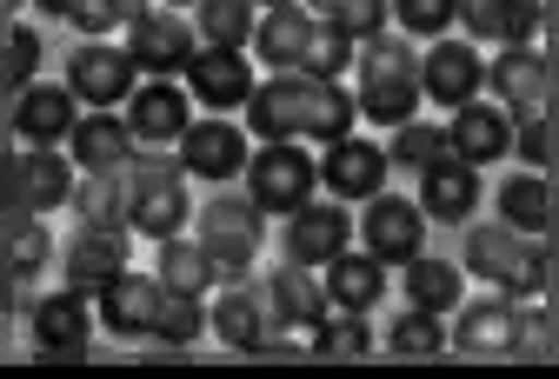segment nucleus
Segmentation results:
<instances>
[{
	"mask_svg": "<svg viewBox=\"0 0 559 379\" xmlns=\"http://www.w3.org/2000/svg\"><path fill=\"white\" fill-rule=\"evenodd\" d=\"M40 67V34L34 27H0V87L21 94Z\"/></svg>",
	"mask_w": 559,
	"mask_h": 379,
	"instance_id": "nucleus-44",
	"label": "nucleus"
},
{
	"mask_svg": "<svg viewBox=\"0 0 559 379\" xmlns=\"http://www.w3.org/2000/svg\"><path fill=\"white\" fill-rule=\"evenodd\" d=\"M354 67H360L354 100H360V114L373 127H406L419 114V100H427L419 94V54H413L406 34H367Z\"/></svg>",
	"mask_w": 559,
	"mask_h": 379,
	"instance_id": "nucleus-3",
	"label": "nucleus"
},
{
	"mask_svg": "<svg viewBox=\"0 0 559 379\" xmlns=\"http://www.w3.org/2000/svg\"><path fill=\"white\" fill-rule=\"evenodd\" d=\"M447 146H453L460 161H473V167L507 161V154H513V114H507V107H486V100H466V107H453V120H447Z\"/></svg>",
	"mask_w": 559,
	"mask_h": 379,
	"instance_id": "nucleus-24",
	"label": "nucleus"
},
{
	"mask_svg": "<svg viewBox=\"0 0 559 379\" xmlns=\"http://www.w3.org/2000/svg\"><path fill=\"white\" fill-rule=\"evenodd\" d=\"M260 27L253 0H193V34L200 47H247Z\"/></svg>",
	"mask_w": 559,
	"mask_h": 379,
	"instance_id": "nucleus-33",
	"label": "nucleus"
},
{
	"mask_svg": "<svg viewBox=\"0 0 559 379\" xmlns=\"http://www.w3.org/2000/svg\"><path fill=\"white\" fill-rule=\"evenodd\" d=\"M360 60V40L354 34H340L333 21L313 27V47H307V73H320V81H340V73H354Z\"/></svg>",
	"mask_w": 559,
	"mask_h": 379,
	"instance_id": "nucleus-43",
	"label": "nucleus"
},
{
	"mask_svg": "<svg viewBox=\"0 0 559 379\" xmlns=\"http://www.w3.org/2000/svg\"><path fill=\"white\" fill-rule=\"evenodd\" d=\"M479 87H486V60L473 54V40L440 34L427 54H419V94L433 107H466V100H479Z\"/></svg>",
	"mask_w": 559,
	"mask_h": 379,
	"instance_id": "nucleus-12",
	"label": "nucleus"
},
{
	"mask_svg": "<svg viewBox=\"0 0 559 379\" xmlns=\"http://www.w3.org/2000/svg\"><path fill=\"white\" fill-rule=\"evenodd\" d=\"M34 8H47V14H60V21H67V14H74V0H34Z\"/></svg>",
	"mask_w": 559,
	"mask_h": 379,
	"instance_id": "nucleus-51",
	"label": "nucleus"
},
{
	"mask_svg": "<svg viewBox=\"0 0 559 379\" xmlns=\"http://www.w3.org/2000/svg\"><path fill=\"white\" fill-rule=\"evenodd\" d=\"M167 8H187V0H167Z\"/></svg>",
	"mask_w": 559,
	"mask_h": 379,
	"instance_id": "nucleus-54",
	"label": "nucleus"
},
{
	"mask_svg": "<svg viewBox=\"0 0 559 379\" xmlns=\"http://www.w3.org/2000/svg\"><path fill=\"white\" fill-rule=\"evenodd\" d=\"M127 127H133L140 146H167L193 127V94L174 87V81H140L127 94Z\"/></svg>",
	"mask_w": 559,
	"mask_h": 379,
	"instance_id": "nucleus-20",
	"label": "nucleus"
},
{
	"mask_svg": "<svg viewBox=\"0 0 559 379\" xmlns=\"http://www.w3.org/2000/svg\"><path fill=\"white\" fill-rule=\"evenodd\" d=\"M419 206H427V220L460 226V220L479 206V167L460 161V154H440L427 174H419Z\"/></svg>",
	"mask_w": 559,
	"mask_h": 379,
	"instance_id": "nucleus-29",
	"label": "nucleus"
},
{
	"mask_svg": "<svg viewBox=\"0 0 559 379\" xmlns=\"http://www.w3.org/2000/svg\"><path fill=\"white\" fill-rule=\"evenodd\" d=\"M67 87L81 107H127V94L140 87V67L127 54V40H81V54L67 60Z\"/></svg>",
	"mask_w": 559,
	"mask_h": 379,
	"instance_id": "nucleus-9",
	"label": "nucleus"
},
{
	"mask_svg": "<svg viewBox=\"0 0 559 379\" xmlns=\"http://www.w3.org/2000/svg\"><path fill=\"white\" fill-rule=\"evenodd\" d=\"M513 359H559V307H546V299H520Z\"/></svg>",
	"mask_w": 559,
	"mask_h": 379,
	"instance_id": "nucleus-39",
	"label": "nucleus"
},
{
	"mask_svg": "<svg viewBox=\"0 0 559 379\" xmlns=\"http://www.w3.org/2000/svg\"><path fill=\"white\" fill-rule=\"evenodd\" d=\"M193 47H200V34H193V21L180 8H147L127 27V54H133V67L147 73V81H174V73H187Z\"/></svg>",
	"mask_w": 559,
	"mask_h": 379,
	"instance_id": "nucleus-8",
	"label": "nucleus"
},
{
	"mask_svg": "<svg viewBox=\"0 0 559 379\" xmlns=\"http://www.w3.org/2000/svg\"><path fill=\"white\" fill-rule=\"evenodd\" d=\"M206 333V293H160V313H154V340L167 346H193Z\"/></svg>",
	"mask_w": 559,
	"mask_h": 379,
	"instance_id": "nucleus-37",
	"label": "nucleus"
},
{
	"mask_svg": "<svg viewBox=\"0 0 559 379\" xmlns=\"http://www.w3.org/2000/svg\"><path fill=\"white\" fill-rule=\"evenodd\" d=\"M247 127H234L227 114H206L180 133V174H200V180H234L247 174Z\"/></svg>",
	"mask_w": 559,
	"mask_h": 379,
	"instance_id": "nucleus-13",
	"label": "nucleus"
},
{
	"mask_svg": "<svg viewBox=\"0 0 559 379\" xmlns=\"http://www.w3.org/2000/svg\"><path fill=\"white\" fill-rule=\"evenodd\" d=\"M386 146H373V140H360V133H346V140H333L326 146V161H320V187L333 193V200H373L380 187H386Z\"/></svg>",
	"mask_w": 559,
	"mask_h": 379,
	"instance_id": "nucleus-19",
	"label": "nucleus"
},
{
	"mask_svg": "<svg viewBox=\"0 0 559 379\" xmlns=\"http://www.w3.org/2000/svg\"><path fill=\"white\" fill-rule=\"evenodd\" d=\"M160 286H174V293H206L221 273H214V260H206V247L200 240H187V234H174V240H160Z\"/></svg>",
	"mask_w": 559,
	"mask_h": 379,
	"instance_id": "nucleus-34",
	"label": "nucleus"
},
{
	"mask_svg": "<svg viewBox=\"0 0 559 379\" xmlns=\"http://www.w3.org/2000/svg\"><path fill=\"white\" fill-rule=\"evenodd\" d=\"M266 8H287V0H266Z\"/></svg>",
	"mask_w": 559,
	"mask_h": 379,
	"instance_id": "nucleus-53",
	"label": "nucleus"
},
{
	"mask_svg": "<svg viewBox=\"0 0 559 379\" xmlns=\"http://www.w3.org/2000/svg\"><path fill=\"white\" fill-rule=\"evenodd\" d=\"M14 180H21L27 213H53V206H67V193H74V154H60V146H27L14 161Z\"/></svg>",
	"mask_w": 559,
	"mask_h": 379,
	"instance_id": "nucleus-31",
	"label": "nucleus"
},
{
	"mask_svg": "<svg viewBox=\"0 0 559 379\" xmlns=\"http://www.w3.org/2000/svg\"><path fill=\"white\" fill-rule=\"evenodd\" d=\"M120 206H127V234H147V240H174L187 226V174L180 161H133L120 174Z\"/></svg>",
	"mask_w": 559,
	"mask_h": 379,
	"instance_id": "nucleus-4",
	"label": "nucleus"
},
{
	"mask_svg": "<svg viewBox=\"0 0 559 379\" xmlns=\"http://www.w3.org/2000/svg\"><path fill=\"white\" fill-rule=\"evenodd\" d=\"M313 27H320V14H313V8H300V0H287V8H266V14H260L253 47H260V60H266L273 73H287V67H307Z\"/></svg>",
	"mask_w": 559,
	"mask_h": 379,
	"instance_id": "nucleus-28",
	"label": "nucleus"
},
{
	"mask_svg": "<svg viewBox=\"0 0 559 379\" xmlns=\"http://www.w3.org/2000/svg\"><path fill=\"white\" fill-rule=\"evenodd\" d=\"M460 327H453V346L460 353H479V359H513V327H520V299L513 293H493V299H460Z\"/></svg>",
	"mask_w": 559,
	"mask_h": 379,
	"instance_id": "nucleus-21",
	"label": "nucleus"
},
{
	"mask_svg": "<svg viewBox=\"0 0 559 379\" xmlns=\"http://www.w3.org/2000/svg\"><path fill=\"white\" fill-rule=\"evenodd\" d=\"M320 161L307 154V140H260L247 154V193L260 213H300L313 200Z\"/></svg>",
	"mask_w": 559,
	"mask_h": 379,
	"instance_id": "nucleus-5",
	"label": "nucleus"
},
{
	"mask_svg": "<svg viewBox=\"0 0 559 379\" xmlns=\"http://www.w3.org/2000/svg\"><path fill=\"white\" fill-rule=\"evenodd\" d=\"M486 87H493V100L526 120V114H552V67H546V47L539 40H520V47H500L493 60H486Z\"/></svg>",
	"mask_w": 559,
	"mask_h": 379,
	"instance_id": "nucleus-7",
	"label": "nucleus"
},
{
	"mask_svg": "<svg viewBox=\"0 0 559 379\" xmlns=\"http://www.w3.org/2000/svg\"><path fill=\"white\" fill-rule=\"evenodd\" d=\"M460 27L473 40H493V47H520L546 34V8L539 0H460Z\"/></svg>",
	"mask_w": 559,
	"mask_h": 379,
	"instance_id": "nucleus-25",
	"label": "nucleus"
},
{
	"mask_svg": "<svg viewBox=\"0 0 559 379\" xmlns=\"http://www.w3.org/2000/svg\"><path fill=\"white\" fill-rule=\"evenodd\" d=\"M346 247H354V213H346V200H307L300 213H287L280 253H287L294 267H326Z\"/></svg>",
	"mask_w": 559,
	"mask_h": 379,
	"instance_id": "nucleus-11",
	"label": "nucleus"
},
{
	"mask_svg": "<svg viewBox=\"0 0 559 379\" xmlns=\"http://www.w3.org/2000/svg\"><path fill=\"white\" fill-rule=\"evenodd\" d=\"M140 14H147V0H74V21L81 27V40H107L114 27H133Z\"/></svg>",
	"mask_w": 559,
	"mask_h": 379,
	"instance_id": "nucleus-45",
	"label": "nucleus"
},
{
	"mask_svg": "<svg viewBox=\"0 0 559 379\" xmlns=\"http://www.w3.org/2000/svg\"><path fill=\"white\" fill-rule=\"evenodd\" d=\"M393 21H400V34H427V40H440V34L460 21V0H393Z\"/></svg>",
	"mask_w": 559,
	"mask_h": 379,
	"instance_id": "nucleus-46",
	"label": "nucleus"
},
{
	"mask_svg": "<svg viewBox=\"0 0 559 379\" xmlns=\"http://www.w3.org/2000/svg\"><path fill=\"white\" fill-rule=\"evenodd\" d=\"M500 220L520 226V234H546L559 240V180L526 167V174H507L500 180Z\"/></svg>",
	"mask_w": 559,
	"mask_h": 379,
	"instance_id": "nucleus-26",
	"label": "nucleus"
},
{
	"mask_svg": "<svg viewBox=\"0 0 559 379\" xmlns=\"http://www.w3.org/2000/svg\"><path fill=\"white\" fill-rule=\"evenodd\" d=\"M266 307H273V327H294V333H313L333 299H326V280H313V267H273L266 273Z\"/></svg>",
	"mask_w": 559,
	"mask_h": 379,
	"instance_id": "nucleus-23",
	"label": "nucleus"
},
{
	"mask_svg": "<svg viewBox=\"0 0 559 379\" xmlns=\"http://www.w3.org/2000/svg\"><path fill=\"white\" fill-rule=\"evenodd\" d=\"M14 146H0V220H27V200H21V180H14Z\"/></svg>",
	"mask_w": 559,
	"mask_h": 379,
	"instance_id": "nucleus-48",
	"label": "nucleus"
},
{
	"mask_svg": "<svg viewBox=\"0 0 559 379\" xmlns=\"http://www.w3.org/2000/svg\"><path fill=\"white\" fill-rule=\"evenodd\" d=\"M466 299V273L453 260H433V253H413L406 260V307L419 313H453Z\"/></svg>",
	"mask_w": 559,
	"mask_h": 379,
	"instance_id": "nucleus-32",
	"label": "nucleus"
},
{
	"mask_svg": "<svg viewBox=\"0 0 559 379\" xmlns=\"http://www.w3.org/2000/svg\"><path fill=\"white\" fill-rule=\"evenodd\" d=\"M160 273H114L100 293H94V313H100V327L107 333H120V340H147L154 333V313H160Z\"/></svg>",
	"mask_w": 559,
	"mask_h": 379,
	"instance_id": "nucleus-15",
	"label": "nucleus"
},
{
	"mask_svg": "<svg viewBox=\"0 0 559 379\" xmlns=\"http://www.w3.org/2000/svg\"><path fill=\"white\" fill-rule=\"evenodd\" d=\"M546 67H552V100H559V40H546Z\"/></svg>",
	"mask_w": 559,
	"mask_h": 379,
	"instance_id": "nucleus-50",
	"label": "nucleus"
},
{
	"mask_svg": "<svg viewBox=\"0 0 559 379\" xmlns=\"http://www.w3.org/2000/svg\"><path fill=\"white\" fill-rule=\"evenodd\" d=\"M552 293H559V240H552Z\"/></svg>",
	"mask_w": 559,
	"mask_h": 379,
	"instance_id": "nucleus-52",
	"label": "nucleus"
},
{
	"mask_svg": "<svg viewBox=\"0 0 559 379\" xmlns=\"http://www.w3.org/2000/svg\"><path fill=\"white\" fill-rule=\"evenodd\" d=\"M67 154H74L81 174H127V167L140 161V140H133L127 114L94 107V114L74 120V133H67Z\"/></svg>",
	"mask_w": 559,
	"mask_h": 379,
	"instance_id": "nucleus-16",
	"label": "nucleus"
},
{
	"mask_svg": "<svg viewBox=\"0 0 559 379\" xmlns=\"http://www.w3.org/2000/svg\"><path fill=\"white\" fill-rule=\"evenodd\" d=\"M8 260H14V273H34L47 260V226L34 213L27 220H8Z\"/></svg>",
	"mask_w": 559,
	"mask_h": 379,
	"instance_id": "nucleus-47",
	"label": "nucleus"
},
{
	"mask_svg": "<svg viewBox=\"0 0 559 379\" xmlns=\"http://www.w3.org/2000/svg\"><path fill=\"white\" fill-rule=\"evenodd\" d=\"M60 273L67 286L100 293L114 273H127V226H74L60 247Z\"/></svg>",
	"mask_w": 559,
	"mask_h": 379,
	"instance_id": "nucleus-18",
	"label": "nucleus"
},
{
	"mask_svg": "<svg viewBox=\"0 0 559 379\" xmlns=\"http://www.w3.org/2000/svg\"><path fill=\"white\" fill-rule=\"evenodd\" d=\"M94 293L81 286H60L47 299H34V346L40 353H87V333H94Z\"/></svg>",
	"mask_w": 559,
	"mask_h": 379,
	"instance_id": "nucleus-22",
	"label": "nucleus"
},
{
	"mask_svg": "<svg viewBox=\"0 0 559 379\" xmlns=\"http://www.w3.org/2000/svg\"><path fill=\"white\" fill-rule=\"evenodd\" d=\"M200 247H206V260H214L221 286L247 280V267L260 260V206H253V193L206 200L200 206Z\"/></svg>",
	"mask_w": 559,
	"mask_h": 379,
	"instance_id": "nucleus-6",
	"label": "nucleus"
},
{
	"mask_svg": "<svg viewBox=\"0 0 559 379\" xmlns=\"http://www.w3.org/2000/svg\"><path fill=\"white\" fill-rule=\"evenodd\" d=\"M453 340H447V327H440V313H419V307H406L400 320H393V333H386V353L393 359H440Z\"/></svg>",
	"mask_w": 559,
	"mask_h": 379,
	"instance_id": "nucleus-35",
	"label": "nucleus"
},
{
	"mask_svg": "<svg viewBox=\"0 0 559 379\" xmlns=\"http://www.w3.org/2000/svg\"><path fill=\"white\" fill-rule=\"evenodd\" d=\"M206 327H214V333H221V346H234V353H260V346H266V333H273V307H266V293H260V286L234 280V286L214 299Z\"/></svg>",
	"mask_w": 559,
	"mask_h": 379,
	"instance_id": "nucleus-27",
	"label": "nucleus"
},
{
	"mask_svg": "<svg viewBox=\"0 0 559 379\" xmlns=\"http://www.w3.org/2000/svg\"><path fill=\"white\" fill-rule=\"evenodd\" d=\"M360 240H367V253H373V260L406 267V260L419 253V240H427V206L380 187V193L367 200V213H360Z\"/></svg>",
	"mask_w": 559,
	"mask_h": 379,
	"instance_id": "nucleus-10",
	"label": "nucleus"
},
{
	"mask_svg": "<svg viewBox=\"0 0 559 379\" xmlns=\"http://www.w3.org/2000/svg\"><path fill=\"white\" fill-rule=\"evenodd\" d=\"M466 267L479 280H493L513 299H539L552 293V240L546 234H520L507 220H486L466 234Z\"/></svg>",
	"mask_w": 559,
	"mask_h": 379,
	"instance_id": "nucleus-2",
	"label": "nucleus"
},
{
	"mask_svg": "<svg viewBox=\"0 0 559 379\" xmlns=\"http://www.w3.org/2000/svg\"><path fill=\"white\" fill-rule=\"evenodd\" d=\"M67 206L81 213V226H127V206H120V174H81Z\"/></svg>",
	"mask_w": 559,
	"mask_h": 379,
	"instance_id": "nucleus-36",
	"label": "nucleus"
},
{
	"mask_svg": "<svg viewBox=\"0 0 559 379\" xmlns=\"http://www.w3.org/2000/svg\"><path fill=\"white\" fill-rule=\"evenodd\" d=\"M74 120H81V100H74V87H53V81H27L21 94H14V107H8V127H14V140H27V146H60L67 133H74Z\"/></svg>",
	"mask_w": 559,
	"mask_h": 379,
	"instance_id": "nucleus-14",
	"label": "nucleus"
},
{
	"mask_svg": "<svg viewBox=\"0 0 559 379\" xmlns=\"http://www.w3.org/2000/svg\"><path fill=\"white\" fill-rule=\"evenodd\" d=\"M313 14H320V21H333L340 34L367 40V34H386V21H393V0H313Z\"/></svg>",
	"mask_w": 559,
	"mask_h": 379,
	"instance_id": "nucleus-40",
	"label": "nucleus"
},
{
	"mask_svg": "<svg viewBox=\"0 0 559 379\" xmlns=\"http://www.w3.org/2000/svg\"><path fill=\"white\" fill-rule=\"evenodd\" d=\"M440 154H453V146H447V127H433V120H406V127H393V146H386V161L393 167H413V174H427Z\"/></svg>",
	"mask_w": 559,
	"mask_h": 379,
	"instance_id": "nucleus-38",
	"label": "nucleus"
},
{
	"mask_svg": "<svg viewBox=\"0 0 559 379\" xmlns=\"http://www.w3.org/2000/svg\"><path fill=\"white\" fill-rule=\"evenodd\" d=\"M326 299H333L340 313H373L380 299H386V260H373L367 247L360 253L354 247L333 253L326 260Z\"/></svg>",
	"mask_w": 559,
	"mask_h": 379,
	"instance_id": "nucleus-30",
	"label": "nucleus"
},
{
	"mask_svg": "<svg viewBox=\"0 0 559 379\" xmlns=\"http://www.w3.org/2000/svg\"><path fill=\"white\" fill-rule=\"evenodd\" d=\"M354 120H360V100L340 81L307 73V67L273 73L247 100V133L253 140H320V146H333V140L354 133Z\"/></svg>",
	"mask_w": 559,
	"mask_h": 379,
	"instance_id": "nucleus-1",
	"label": "nucleus"
},
{
	"mask_svg": "<svg viewBox=\"0 0 559 379\" xmlns=\"http://www.w3.org/2000/svg\"><path fill=\"white\" fill-rule=\"evenodd\" d=\"M253 60L240 47H193L187 60V94L200 107H247L253 100Z\"/></svg>",
	"mask_w": 559,
	"mask_h": 379,
	"instance_id": "nucleus-17",
	"label": "nucleus"
},
{
	"mask_svg": "<svg viewBox=\"0 0 559 379\" xmlns=\"http://www.w3.org/2000/svg\"><path fill=\"white\" fill-rule=\"evenodd\" d=\"M373 353V333H367V320L360 313H346V320H320L313 327V359H367Z\"/></svg>",
	"mask_w": 559,
	"mask_h": 379,
	"instance_id": "nucleus-42",
	"label": "nucleus"
},
{
	"mask_svg": "<svg viewBox=\"0 0 559 379\" xmlns=\"http://www.w3.org/2000/svg\"><path fill=\"white\" fill-rule=\"evenodd\" d=\"M513 154H520L526 167L552 174V167H559V114H526V120H513Z\"/></svg>",
	"mask_w": 559,
	"mask_h": 379,
	"instance_id": "nucleus-41",
	"label": "nucleus"
},
{
	"mask_svg": "<svg viewBox=\"0 0 559 379\" xmlns=\"http://www.w3.org/2000/svg\"><path fill=\"white\" fill-rule=\"evenodd\" d=\"M546 8V40H559V0H539Z\"/></svg>",
	"mask_w": 559,
	"mask_h": 379,
	"instance_id": "nucleus-49",
	"label": "nucleus"
}]
</instances>
